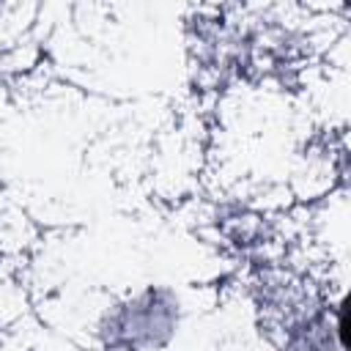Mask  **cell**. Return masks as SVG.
<instances>
[{"label": "cell", "mask_w": 351, "mask_h": 351, "mask_svg": "<svg viewBox=\"0 0 351 351\" xmlns=\"http://www.w3.org/2000/svg\"><path fill=\"white\" fill-rule=\"evenodd\" d=\"M176 321V296L162 288H148L107 315L101 324V337L110 351H148L170 340Z\"/></svg>", "instance_id": "6da1fadb"}]
</instances>
